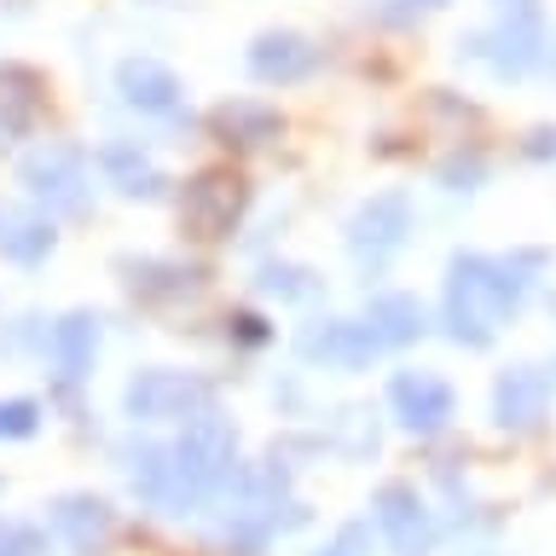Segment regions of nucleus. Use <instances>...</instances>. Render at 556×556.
Segmentation results:
<instances>
[{
	"instance_id": "obj_14",
	"label": "nucleus",
	"mask_w": 556,
	"mask_h": 556,
	"mask_svg": "<svg viewBox=\"0 0 556 556\" xmlns=\"http://www.w3.org/2000/svg\"><path fill=\"white\" fill-rule=\"evenodd\" d=\"M29 429H35V406H29V400L0 406V434H12V441H17V434H29Z\"/></svg>"
},
{
	"instance_id": "obj_13",
	"label": "nucleus",
	"mask_w": 556,
	"mask_h": 556,
	"mask_svg": "<svg viewBox=\"0 0 556 556\" xmlns=\"http://www.w3.org/2000/svg\"><path fill=\"white\" fill-rule=\"evenodd\" d=\"M0 556H41V533L24 521H0Z\"/></svg>"
},
{
	"instance_id": "obj_1",
	"label": "nucleus",
	"mask_w": 556,
	"mask_h": 556,
	"mask_svg": "<svg viewBox=\"0 0 556 556\" xmlns=\"http://www.w3.org/2000/svg\"><path fill=\"white\" fill-rule=\"evenodd\" d=\"M551 255H452L446 267V337L458 348H493V337L521 313V302L545 285Z\"/></svg>"
},
{
	"instance_id": "obj_4",
	"label": "nucleus",
	"mask_w": 556,
	"mask_h": 556,
	"mask_svg": "<svg viewBox=\"0 0 556 556\" xmlns=\"http://www.w3.org/2000/svg\"><path fill=\"white\" fill-rule=\"evenodd\" d=\"M215 389L198 377H174V371H146L128 389V412L134 417H191V412H208Z\"/></svg>"
},
{
	"instance_id": "obj_3",
	"label": "nucleus",
	"mask_w": 556,
	"mask_h": 556,
	"mask_svg": "<svg viewBox=\"0 0 556 556\" xmlns=\"http://www.w3.org/2000/svg\"><path fill=\"white\" fill-rule=\"evenodd\" d=\"M389 406L412 434H441L452 417H458V394H452V382L434 377V371H400L389 382Z\"/></svg>"
},
{
	"instance_id": "obj_6",
	"label": "nucleus",
	"mask_w": 556,
	"mask_h": 556,
	"mask_svg": "<svg viewBox=\"0 0 556 556\" xmlns=\"http://www.w3.org/2000/svg\"><path fill=\"white\" fill-rule=\"evenodd\" d=\"M377 528L394 539L400 556H424L429 539H434V521H429L424 498H417L412 486H382V498H377Z\"/></svg>"
},
{
	"instance_id": "obj_7",
	"label": "nucleus",
	"mask_w": 556,
	"mask_h": 556,
	"mask_svg": "<svg viewBox=\"0 0 556 556\" xmlns=\"http://www.w3.org/2000/svg\"><path fill=\"white\" fill-rule=\"evenodd\" d=\"M406 203L400 198H382V203H371L365 215L354 220V255L365 261V267H382L400 243H406Z\"/></svg>"
},
{
	"instance_id": "obj_5",
	"label": "nucleus",
	"mask_w": 556,
	"mask_h": 556,
	"mask_svg": "<svg viewBox=\"0 0 556 556\" xmlns=\"http://www.w3.org/2000/svg\"><path fill=\"white\" fill-rule=\"evenodd\" d=\"M238 208H243V191H238L232 174H203V180L186 191V226L198 238H226L238 220Z\"/></svg>"
},
{
	"instance_id": "obj_9",
	"label": "nucleus",
	"mask_w": 556,
	"mask_h": 556,
	"mask_svg": "<svg viewBox=\"0 0 556 556\" xmlns=\"http://www.w3.org/2000/svg\"><path fill=\"white\" fill-rule=\"evenodd\" d=\"M377 348H382V342L371 337V325H325V330H313V337H307V354H313V359L348 365V371H354V365H365Z\"/></svg>"
},
{
	"instance_id": "obj_10",
	"label": "nucleus",
	"mask_w": 556,
	"mask_h": 556,
	"mask_svg": "<svg viewBox=\"0 0 556 556\" xmlns=\"http://www.w3.org/2000/svg\"><path fill=\"white\" fill-rule=\"evenodd\" d=\"M365 325H371L377 342L400 348V342H417V337H424V307H417L412 295H377L371 313H365Z\"/></svg>"
},
{
	"instance_id": "obj_17",
	"label": "nucleus",
	"mask_w": 556,
	"mask_h": 556,
	"mask_svg": "<svg viewBox=\"0 0 556 556\" xmlns=\"http://www.w3.org/2000/svg\"><path fill=\"white\" fill-rule=\"evenodd\" d=\"M551 313H556V295H551Z\"/></svg>"
},
{
	"instance_id": "obj_2",
	"label": "nucleus",
	"mask_w": 556,
	"mask_h": 556,
	"mask_svg": "<svg viewBox=\"0 0 556 556\" xmlns=\"http://www.w3.org/2000/svg\"><path fill=\"white\" fill-rule=\"evenodd\" d=\"M551 377L539 365H504L493 382V424L510 434H533L551 417Z\"/></svg>"
},
{
	"instance_id": "obj_15",
	"label": "nucleus",
	"mask_w": 556,
	"mask_h": 556,
	"mask_svg": "<svg viewBox=\"0 0 556 556\" xmlns=\"http://www.w3.org/2000/svg\"><path fill=\"white\" fill-rule=\"evenodd\" d=\"M354 551H365V528H342V539L330 551H319V556H354Z\"/></svg>"
},
{
	"instance_id": "obj_8",
	"label": "nucleus",
	"mask_w": 556,
	"mask_h": 556,
	"mask_svg": "<svg viewBox=\"0 0 556 556\" xmlns=\"http://www.w3.org/2000/svg\"><path fill=\"white\" fill-rule=\"evenodd\" d=\"M52 533H59L76 556H93L104 539H111V504H99V498H59V504H52Z\"/></svg>"
},
{
	"instance_id": "obj_16",
	"label": "nucleus",
	"mask_w": 556,
	"mask_h": 556,
	"mask_svg": "<svg viewBox=\"0 0 556 556\" xmlns=\"http://www.w3.org/2000/svg\"><path fill=\"white\" fill-rule=\"evenodd\" d=\"M545 377H551V389H556V359H551V365H545Z\"/></svg>"
},
{
	"instance_id": "obj_11",
	"label": "nucleus",
	"mask_w": 556,
	"mask_h": 556,
	"mask_svg": "<svg viewBox=\"0 0 556 556\" xmlns=\"http://www.w3.org/2000/svg\"><path fill=\"white\" fill-rule=\"evenodd\" d=\"M93 342H99L93 319H64V325L47 330V348H52V359H59L64 377H81V371H87V359H93Z\"/></svg>"
},
{
	"instance_id": "obj_12",
	"label": "nucleus",
	"mask_w": 556,
	"mask_h": 556,
	"mask_svg": "<svg viewBox=\"0 0 556 556\" xmlns=\"http://www.w3.org/2000/svg\"><path fill=\"white\" fill-rule=\"evenodd\" d=\"M47 250H52L47 226H35V220H7V226H0V255H12V261H24V267H29V261H41Z\"/></svg>"
}]
</instances>
